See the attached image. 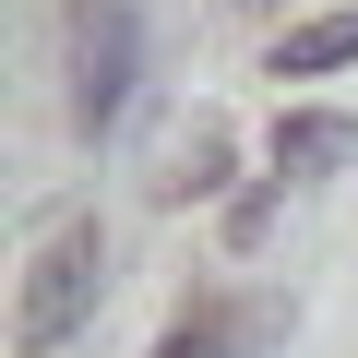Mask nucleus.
<instances>
[{"mask_svg":"<svg viewBox=\"0 0 358 358\" xmlns=\"http://www.w3.org/2000/svg\"><path fill=\"white\" fill-rule=\"evenodd\" d=\"M96 287H108V227H96V215H72V227H60L48 251H36V275H24L13 346H24V358L72 346V334H84V310H96Z\"/></svg>","mask_w":358,"mask_h":358,"instance_id":"f257e3e1","label":"nucleus"},{"mask_svg":"<svg viewBox=\"0 0 358 358\" xmlns=\"http://www.w3.org/2000/svg\"><path fill=\"white\" fill-rule=\"evenodd\" d=\"M131 84H143V13L131 0H72V120L120 131Z\"/></svg>","mask_w":358,"mask_h":358,"instance_id":"f03ea898","label":"nucleus"},{"mask_svg":"<svg viewBox=\"0 0 358 358\" xmlns=\"http://www.w3.org/2000/svg\"><path fill=\"white\" fill-rule=\"evenodd\" d=\"M322 167H358V120H322V108L275 120V179H322Z\"/></svg>","mask_w":358,"mask_h":358,"instance_id":"7ed1b4c3","label":"nucleus"},{"mask_svg":"<svg viewBox=\"0 0 358 358\" xmlns=\"http://www.w3.org/2000/svg\"><path fill=\"white\" fill-rule=\"evenodd\" d=\"M346 60H358V13H310V24L275 36V84H322V72H346Z\"/></svg>","mask_w":358,"mask_h":358,"instance_id":"20e7f679","label":"nucleus"},{"mask_svg":"<svg viewBox=\"0 0 358 358\" xmlns=\"http://www.w3.org/2000/svg\"><path fill=\"white\" fill-rule=\"evenodd\" d=\"M215 179H227V131H192V143L155 167V192H167V203H192V192H215Z\"/></svg>","mask_w":358,"mask_h":358,"instance_id":"39448f33","label":"nucleus"},{"mask_svg":"<svg viewBox=\"0 0 358 358\" xmlns=\"http://www.w3.org/2000/svg\"><path fill=\"white\" fill-rule=\"evenodd\" d=\"M155 358H239V334H227V322H179Z\"/></svg>","mask_w":358,"mask_h":358,"instance_id":"423d86ee","label":"nucleus"}]
</instances>
